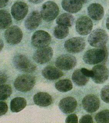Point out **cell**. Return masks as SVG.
Here are the masks:
<instances>
[{"instance_id": "obj_9", "label": "cell", "mask_w": 109, "mask_h": 123, "mask_svg": "<svg viewBox=\"0 0 109 123\" xmlns=\"http://www.w3.org/2000/svg\"><path fill=\"white\" fill-rule=\"evenodd\" d=\"M4 37L6 42L9 44L17 45L22 40L23 33L17 26H11L5 31Z\"/></svg>"}, {"instance_id": "obj_37", "label": "cell", "mask_w": 109, "mask_h": 123, "mask_svg": "<svg viewBox=\"0 0 109 123\" xmlns=\"http://www.w3.org/2000/svg\"><path fill=\"white\" fill-rule=\"evenodd\" d=\"M79 0L80 1L82 4H85L88 2L89 0Z\"/></svg>"}, {"instance_id": "obj_29", "label": "cell", "mask_w": 109, "mask_h": 123, "mask_svg": "<svg viewBox=\"0 0 109 123\" xmlns=\"http://www.w3.org/2000/svg\"><path fill=\"white\" fill-rule=\"evenodd\" d=\"M101 98L104 102L109 103V85L105 86L101 89Z\"/></svg>"}, {"instance_id": "obj_8", "label": "cell", "mask_w": 109, "mask_h": 123, "mask_svg": "<svg viewBox=\"0 0 109 123\" xmlns=\"http://www.w3.org/2000/svg\"><path fill=\"white\" fill-rule=\"evenodd\" d=\"M77 64V60L72 55L65 54L58 57L56 60V67L64 71H69L72 69Z\"/></svg>"}, {"instance_id": "obj_25", "label": "cell", "mask_w": 109, "mask_h": 123, "mask_svg": "<svg viewBox=\"0 0 109 123\" xmlns=\"http://www.w3.org/2000/svg\"><path fill=\"white\" fill-rule=\"evenodd\" d=\"M12 23V18L10 13L6 10H0V29L8 28Z\"/></svg>"}, {"instance_id": "obj_30", "label": "cell", "mask_w": 109, "mask_h": 123, "mask_svg": "<svg viewBox=\"0 0 109 123\" xmlns=\"http://www.w3.org/2000/svg\"><path fill=\"white\" fill-rule=\"evenodd\" d=\"M65 123H77L78 118L76 115L75 114H71L67 117L65 119Z\"/></svg>"}, {"instance_id": "obj_34", "label": "cell", "mask_w": 109, "mask_h": 123, "mask_svg": "<svg viewBox=\"0 0 109 123\" xmlns=\"http://www.w3.org/2000/svg\"><path fill=\"white\" fill-rule=\"evenodd\" d=\"M9 0H0V8H2L6 6Z\"/></svg>"}, {"instance_id": "obj_5", "label": "cell", "mask_w": 109, "mask_h": 123, "mask_svg": "<svg viewBox=\"0 0 109 123\" xmlns=\"http://www.w3.org/2000/svg\"><path fill=\"white\" fill-rule=\"evenodd\" d=\"M13 61L15 67L19 71L26 73H32L36 69V65L24 55H16L14 58Z\"/></svg>"}, {"instance_id": "obj_31", "label": "cell", "mask_w": 109, "mask_h": 123, "mask_svg": "<svg viewBox=\"0 0 109 123\" xmlns=\"http://www.w3.org/2000/svg\"><path fill=\"white\" fill-rule=\"evenodd\" d=\"M80 123H94L92 117L89 115H84L79 120Z\"/></svg>"}, {"instance_id": "obj_13", "label": "cell", "mask_w": 109, "mask_h": 123, "mask_svg": "<svg viewBox=\"0 0 109 123\" xmlns=\"http://www.w3.org/2000/svg\"><path fill=\"white\" fill-rule=\"evenodd\" d=\"M82 106L86 111L93 113L97 111L100 106V101L96 96L94 94H89L82 99Z\"/></svg>"}, {"instance_id": "obj_36", "label": "cell", "mask_w": 109, "mask_h": 123, "mask_svg": "<svg viewBox=\"0 0 109 123\" xmlns=\"http://www.w3.org/2000/svg\"><path fill=\"white\" fill-rule=\"evenodd\" d=\"M106 26L107 29L109 30V16L106 19Z\"/></svg>"}, {"instance_id": "obj_24", "label": "cell", "mask_w": 109, "mask_h": 123, "mask_svg": "<svg viewBox=\"0 0 109 123\" xmlns=\"http://www.w3.org/2000/svg\"><path fill=\"white\" fill-rule=\"evenodd\" d=\"M55 86L58 91L63 92L70 91L73 87L71 80L69 79H64L59 80L56 82Z\"/></svg>"}, {"instance_id": "obj_21", "label": "cell", "mask_w": 109, "mask_h": 123, "mask_svg": "<svg viewBox=\"0 0 109 123\" xmlns=\"http://www.w3.org/2000/svg\"><path fill=\"white\" fill-rule=\"evenodd\" d=\"M33 100L35 104L42 107L49 106L53 103V98L48 93L39 92L34 95Z\"/></svg>"}, {"instance_id": "obj_20", "label": "cell", "mask_w": 109, "mask_h": 123, "mask_svg": "<svg viewBox=\"0 0 109 123\" xmlns=\"http://www.w3.org/2000/svg\"><path fill=\"white\" fill-rule=\"evenodd\" d=\"M63 9L70 13H76L82 8V4L79 0H63L61 3Z\"/></svg>"}, {"instance_id": "obj_1", "label": "cell", "mask_w": 109, "mask_h": 123, "mask_svg": "<svg viewBox=\"0 0 109 123\" xmlns=\"http://www.w3.org/2000/svg\"><path fill=\"white\" fill-rule=\"evenodd\" d=\"M108 56V52L105 46L88 50L84 54L83 59L86 64L93 65L103 62L107 59Z\"/></svg>"}, {"instance_id": "obj_11", "label": "cell", "mask_w": 109, "mask_h": 123, "mask_svg": "<svg viewBox=\"0 0 109 123\" xmlns=\"http://www.w3.org/2000/svg\"><path fill=\"white\" fill-rule=\"evenodd\" d=\"M91 71L93 74L91 79L96 83L101 84L108 80L109 71L104 65H96L93 67Z\"/></svg>"}, {"instance_id": "obj_28", "label": "cell", "mask_w": 109, "mask_h": 123, "mask_svg": "<svg viewBox=\"0 0 109 123\" xmlns=\"http://www.w3.org/2000/svg\"><path fill=\"white\" fill-rule=\"evenodd\" d=\"M12 92L11 87L8 84L0 85V100H5L11 95Z\"/></svg>"}, {"instance_id": "obj_15", "label": "cell", "mask_w": 109, "mask_h": 123, "mask_svg": "<svg viewBox=\"0 0 109 123\" xmlns=\"http://www.w3.org/2000/svg\"><path fill=\"white\" fill-rule=\"evenodd\" d=\"M77 101L72 97H66L60 101L59 108L61 111L65 114H70L76 110L77 107Z\"/></svg>"}, {"instance_id": "obj_17", "label": "cell", "mask_w": 109, "mask_h": 123, "mask_svg": "<svg viewBox=\"0 0 109 123\" xmlns=\"http://www.w3.org/2000/svg\"><path fill=\"white\" fill-rule=\"evenodd\" d=\"M87 13L89 17L93 20L100 21L104 15V9L101 4L93 3L87 7Z\"/></svg>"}, {"instance_id": "obj_12", "label": "cell", "mask_w": 109, "mask_h": 123, "mask_svg": "<svg viewBox=\"0 0 109 123\" xmlns=\"http://www.w3.org/2000/svg\"><path fill=\"white\" fill-rule=\"evenodd\" d=\"M53 55V51L52 48L47 47L39 49L36 51L33 56V59L38 64H43L49 61Z\"/></svg>"}, {"instance_id": "obj_23", "label": "cell", "mask_w": 109, "mask_h": 123, "mask_svg": "<svg viewBox=\"0 0 109 123\" xmlns=\"http://www.w3.org/2000/svg\"><path fill=\"white\" fill-rule=\"evenodd\" d=\"M74 18L72 14L68 13H65L60 14L56 20L58 25H63L71 27L73 25Z\"/></svg>"}, {"instance_id": "obj_27", "label": "cell", "mask_w": 109, "mask_h": 123, "mask_svg": "<svg viewBox=\"0 0 109 123\" xmlns=\"http://www.w3.org/2000/svg\"><path fill=\"white\" fill-rule=\"evenodd\" d=\"M95 120L97 123H109V110H102L96 115Z\"/></svg>"}, {"instance_id": "obj_3", "label": "cell", "mask_w": 109, "mask_h": 123, "mask_svg": "<svg viewBox=\"0 0 109 123\" xmlns=\"http://www.w3.org/2000/svg\"><path fill=\"white\" fill-rule=\"evenodd\" d=\"M36 82L35 77L33 75L23 74L16 79L14 85L17 90L22 92H26L33 88Z\"/></svg>"}, {"instance_id": "obj_16", "label": "cell", "mask_w": 109, "mask_h": 123, "mask_svg": "<svg viewBox=\"0 0 109 123\" xmlns=\"http://www.w3.org/2000/svg\"><path fill=\"white\" fill-rule=\"evenodd\" d=\"M42 17L39 12L34 11L31 12L25 21L26 28L29 30H33L36 29L41 24Z\"/></svg>"}, {"instance_id": "obj_32", "label": "cell", "mask_w": 109, "mask_h": 123, "mask_svg": "<svg viewBox=\"0 0 109 123\" xmlns=\"http://www.w3.org/2000/svg\"><path fill=\"white\" fill-rule=\"evenodd\" d=\"M0 116L4 115L7 112L8 106L3 101L0 102Z\"/></svg>"}, {"instance_id": "obj_19", "label": "cell", "mask_w": 109, "mask_h": 123, "mask_svg": "<svg viewBox=\"0 0 109 123\" xmlns=\"http://www.w3.org/2000/svg\"><path fill=\"white\" fill-rule=\"evenodd\" d=\"M89 77L84 71V68L77 69L72 74V80L76 85L83 86L86 85L89 80Z\"/></svg>"}, {"instance_id": "obj_22", "label": "cell", "mask_w": 109, "mask_h": 123, "mask_svg": "<svg viewBox=\"0 0 109 123\" xmlns=\"http://www.w3.org/2000/svg\"><path fill=\"white\" fill-rule=\"evenodd\" d=\"M27 105V102L25 98L22 97H16L11 100L10 108L13 112H20L25 108Z\"/></svg>"}, {"instance_id": "obj_10", "label": "cell", "mask_w": 109, "mask_h": 123, "mask_svg": "<svg viewBox=\"0 0 109 123\" xmlns=\"http://www.w3.org/2000/svg\"><path fill=\"white\" fill-rule=\"evenodd\" d=\"M93 28L92 21L87 16H81L77 19L76 23V31L82 36L89 35L91 32Z\"/></svg>"}, {"instance_id": "obj_38", "label": "cell", "mask_w": 109, "mask_h": 123, "mask_svg": "<svg viewBox=\"0 0 109 123\" xmlns=\"http://www.w3.org/2000/svg\"><path fill=\"white\" fill-rule=\"evenodd\" d=\"M3 46H4V43L3 42H2V40L1 39V41H0V47H1V50H2V48L3 47Z\"/></svg>"}, {"instance_id": "obj_35", "label": "cell", "mask_w": 109, "mask_h": 123, "mask_svg": "<svg viewBox=\"0 0 109 123\" xmlns=\"http://www.w3.org/2000/svg\"><path fill=\"white\" fill-rule=\"evenodd\" d=\"M29 1L33 4H38L43 2L44 0H29Z\"/></svg>"}, {"instance_id": "obj_33", "label": "cell", "mask_w": 109, "mask_h": 123, "mask_svg": "<svg viewBox=\"0 0 109 123\" xmlns=\"http://www.w3.org/2000/svg\"><path fill=\"white\" fill-rule=\"evenodd\" d=\"M7 80V76L4 73H0V85L4 84Z\"/></svg>"}, {"instance_id": "obj_2", "label": "cell", "mask_w": 109, "mask_h": 123, "mask_svg": "<svg viewBox=\"0 0 109 123\" xmlns=\"http://www.w3.org/2000/svg\"><path fill=\"white\" fill-rule=\"evenodd\" d=\"M108 40V35L105 30L97 29L91 32L88 37L87 41L92 47L100 48L106 46Z\"/></svg>"}, {"instance_id": "obj_6", "label": "cell", "mask_w": 109, "mask_h": 123, "mask_svg": "<svg viewBox=\"0 0 109 123\" xmlns=\"http://www.w3.org/2000/svg\"><path fill=\"white\" fill-rule=\"evenodd\" d=\"M51 41L50 35L43 30H38L34 33L31 38V43L33 47L41 49L48 47Z\"/></svg>"}, {"instance_id": "obj_18", "label": "cell", "mask_w": 109, "mask_h": 123, "mask_svg": "<svg viewBox=\"0 0 109 123\" xmlns=\"http://www.w3.org/2000/svg\"><path fill=\"white\" fill-rule=\"evenodd\" d=\"M42 74L45 78L49 80H58L64 75L63 72L60 69L52 66L45 67L42 71Z\"/></svg>"}, {"instance_id": "obj_26", "label": "cell", "mask_w": 109, "mask_h": 123, "mask_svg": "<svg viewBox=\"0 0 109 123\" xmlns=\"http://www.w3.org/2000/svg\"><path fill=\"white\" fill-rule=\"evenodd\" d=\"M69 33V29L67 26L58 25L55 27L54 35L58 39H63L66 38Z\"/></svg>"}, {"instance_id": "obj_14", "label": "cell", "mask_w": 109, "mask_h": 123, "mask_svg": "<svg viewBox=\"0 0 109 123\" xmlns=\"http://www.w3.org/2000/svg\"><path fill=\"white\" fill-rule=\"evenodd\" d=\"M28 12V6L22 1H17L11 7L12 16L17 21H21L25 18Z\"/></svg>"}, {"instance_id": "obj_4", "label": "cell", "mask_w": 109, "mask_h": 123, "mask_svg": "<svg viewBox=\"0 0 109 123\" xmlns=\"http://www.w3.org/2000/svg\"><path fill=\"white\" fill-rule=\"evenodd\" d=\"M59 13V7L58 5L53 1H47L44 3L41 9L42 18L46 22H51L54 20Z\"/></svg>"}, {"instance_id": "obj_7", "label": "cell", "mask_w": 109, "mask_h": 123, "mask_svg": "<svg viewBox=\"0 0 109 123\" xmlns=\"http://www.w3.org/2000/svg\"><path fill=\"white\" fill-rule=\"evenodd\" d=\"M65 49L71 54H77L84 50L86 46L85 40L81 37H75L68 39L65 43Z\"/></svg>"}]
</instances>
